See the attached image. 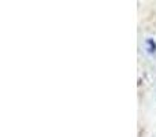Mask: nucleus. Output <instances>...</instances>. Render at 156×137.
I'll return each mask as SVG.
<instances>
[{"instance_id":"obj_1","label":"nucleus","mask_w":156,"mask_h":137,"mask_svg":"<svg viewBox=\"0 0 156 137\" xmlns=\"http://www.w3.org/2000/svg\"><path fill=\"white\" fill-rule=\"evenodd\" d=\"M145 49H147V52L151 55L156 54V41L154 38H147L145 40Z\"/></svg>"}]
</instances>
